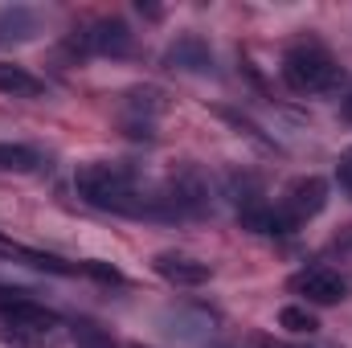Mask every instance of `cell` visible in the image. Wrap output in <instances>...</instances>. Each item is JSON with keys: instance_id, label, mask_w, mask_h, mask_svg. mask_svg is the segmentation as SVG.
Returning <instances> with one entry per match:
<instances>
[{"instance_id": "obj_12", "label": "cell", "mask_w": 352, "mask_h": 348, "mask_svg": "<svg viewBox=\"0 0 352 348\" xmlns=\"http://www.w3.org/2000/svg\"><path fill=\"white\" fill-rule=\"evenodd\" d=\"M41 164L37 148L29 144H0V173H33Z\"/></svg>"}, {"instance_id": "obj_14", "label": "cell", "mask_w": 352, "mask_h": 348, "mask_svg": "<svg viewBox=\"0 0 352 348\" xmlns=\"http://www.w3.org/2000/svg\"><path fill=\"white\" fill-rule=\"evenodd\" d=\"M70 332H74V345H78V348H119L107 332H102V328H98V324H90V320H74V328H70Z\"/></svg>"}, {"instance_id": "obj_10", "label": "cell", "mask_w": 352, "mask_h": 348, "mask_svg": "<svg viewBox=\"0 0 352 348\" xmlns=\"http://www.w3.org/2000/svg\"><path fill=\"white\" fill-rule=\"evenodd\" d=\"M0 94H8V98H37V94H45V83L37 74H29L25 66L0 62Z\"/></svg>"}, {"instance_id": "obj_8", "label": "cell", "mask_w": 352, "mask_h": 348, "mask_svg": "<svg viewBox=\"0 0 352 348\" xmlns=\"http://www.w3.org/2000/svg\"><path fill=\"white\" fill-rule=\"evenodd\" d=\"M41 33V17L37 8L29 4H4L0 8V50H12V45H25Z\"/></svg>"}, {"instance_id": "obj_17", "label": "cell", "mask_w": 352, "mask_h": 348, "mask_svg": "<svg viewBox=\"0 0 352 348\" xmlns=\"http://www.w3.org/2000/svg\"><path fill=\"white\" fill-rule=\"evenodd\" d=\"M340 115H344V119H349V123H352V94H349V98H344V107H340Z\"/></svg>"}, {"instance_id": "obj_3", "label": "cell", "mask_w": 352, "mask_h": 348, "mask_svg": "<svg viewBox=\"0 0 352 348\" xmlns=\"http://www.w3.org/2000/svg\"><path fill=\"white\" fill-rule=\"evenodd\" d=\"M0 320L25 336H50L58 328V312L37 303L29 291H8V287H0Z\"/></svg>"}, {"instance_id": "obj_1", "label": "cell", "mask_w": 352, "mask_h": 348, "mask_svg": "<svg viewBox=\"0 0 352 348\" xmlns=\"http://www.w3.org/2000/svg\"><path fill=\"white\" fill-rule=\"evenodd\" d=\"M278 70H283V83L295 94H320V90H332L344 83V70L324 41H295L283 54Z\"/></svg>"}, {"instance_id": "obj_11", "label": "cell", "mask_w": 352, "mask_h": 348, "mask_svg": "<svg viewBox=\"0 0 352 348\" xmlns=\"http://www.w3.org/2000/svg\"><path fill=\"white\" fill-rule=\"evenodd\" d=\"M8 254L25 259L37 270H50V274H82V262H66V259H58V254H41V250H25V246H8Z\"/></svg>"}, {"instance_id": "obj_16", "label": "cell", "mask_w": 352, "mask_h": 348, "mask_svg": "<svg viewBox=\"0 0 352 348\" xmlns=\"http://www.w3.org/2000/svg\"><path fill=\"white\" fill-rule=\"evenodd\" d=\"M336 180H340L344 193H352V148L340 156V164H336Z\"/></svg>"}, {"instance_id": "obj_7", "label": "cell", "mask_w": 352, "mask_h": 348, "mask_svg": "<svg viewBox=\"0 0 352 348\" xmlns=\"http://www.w3.org/2000/svg\"><path fill=\"white\" fill-rule=\"evenodd\" d=\"M135 45V33L123 17H98L90 25V50L102 54V58H127Z\"/></svg>"}, {"instance_id": "obj_13", "label": "cell", "mask_w": 352, "mask_h": 348, "mask_svg": "<svg viewBox=\"0 0 352 348\" xmlns=\"http://www.w3.org/2000/svg\"><path fill=\"white\" fill-rule=\"evenodd\" d=\"M278 328H287V332H295V336H311V332L320 328V320H316L311 307H303V303H287V307L278 312Z\"/></svg>"}, {"instance_id": "obj_6", "label": "cell", "mask_w": 352, "mask_h": 348, "mask_svg": "<svg viewBox=\"0 0 352 348\" xmlns=\"http://www.w3.org/2000/svg\"><path fill=\"white\" fill-rule=\"evenodd\" d=\"M164 66L184 70V74H209L213 70V50H209V41L201 33H180L164 50Z\"/></svg>"}, {"instance_id": "obj_5", "label": "cell", "mask_w": 352, "mask_h": 348, "mask_svg": "<svg viewBox=\"0 0 352 348\" xmlns=\"http://www.w3.org/2000/svg\"><path fill=\"white\" fill-rule=\"evenodd\" d=\"M152 270H156L164 283H173V287H201V283L213 279V266H209V262L192 259V254H180V250H160V254L152 259Z\"/></svg>"}, {"instance_id": "obj_9", "label": "cell", "mask_w": 352, "mask_h": 348, "mask_svg": "<svg viewBox=\"0 0 352 348\" xmlns=\"http://www.w3.org/2000/svg\"><path fill=\"white\" fill-rule=\"evenodd\" d=\"M123 111H127V127H152V119L168 111V94L160 87H131L123 94Z\"/></svg>"}, {"instance_id": "obj_15", "label": "cell", "mask_w": 352, "mask_h": 348, "mask_svg": "<svg viewBox=\"0 0 352 348\" xmlns=\"http://www.w3.org/2000/svg\"><path fill=\"white\" fill-rule=\"evenodd\" d=\"M82 274L98 279V283H123V274L115 266H107V262H82Z\"/></svg>"}, {"instance_id": "obj_4", "label": "cell", "mask_w": 352, "mask_h": 348, "mask_svg": "<svg viewBox=\"0 0 352 348\" xmlns=\"http://www.w3.org/2000/svg\"><path fill=\"white\" fill-rule=\"evenodd\" d=\"M291 291L303 295L316 307H332V303L349 299V279L340 270H332V266H307V270L291 274Z\"/></svg>"}, {"instance_id": "obj_2", "label": "cell", "mask_w": 352, "mask_h": 348, "mask_svg": "<svg viewBox=\"0 0 352 348\" xmlns=\"http://www.w3.org/2000/svg\"><path fill=\"white\" fill-rule=\"evenodd\" d=\"M328 205V180L324 176H295L283 197L270 205V221L266 234H295L299 226H307L311 217H320Z\"/></svg>"}]
</instances>
